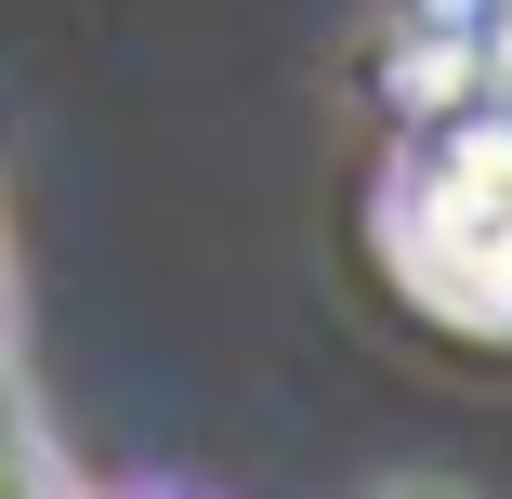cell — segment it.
Instances as JSON below:
<instances>
[{
    "instance_id": "cell-2",
    "label": "cell",
    "mask_w": 512,
    "mask_h": 499,
    "mask_svg": "<svg viewBox=\"0 0 512 499\" xmlns=\"http://www.w3.org/2000/svg\"><path fill=\"white\" fill-rule=\"evenodd\" d=\"M0 499H66L53 486V447H40V408L14 381V329H0Z\"/></svg>"
},
{
    "instance_id": "cell-1",
    "label": "cell",
    "mask_w": 512,
    "mask_h": 499,
    "mask_svg": "<svg viewBox=\"0 0 512 499\" xmlns=\"http://www.w3.org/2000/svg\"><path fill=\"white\" fill-rule=\"evenodd\" d=\"M407 237H421V276H447L460 303H512V145H460L421 184Z\"/></svg>"
}]
</instances>
